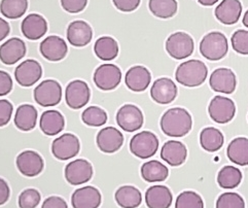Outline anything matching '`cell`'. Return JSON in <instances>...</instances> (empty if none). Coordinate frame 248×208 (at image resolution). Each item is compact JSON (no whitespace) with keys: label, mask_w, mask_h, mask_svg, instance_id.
Here are the masks:
<instances>
[{"label":"cell","mask_w":248,"mask_h":208,"mask_svg":"<svg viewBox=\"0 0 248 208\" xmlns=\"http://www.w3.org/2000/svg\"><path fill=\"white\" fill-rule=\"evenodd\" d=\"M88 0H61V5L69 14H78L86 8Z\"/></svg>","instance_id":"cell-42"},{"label":"cell","mask_w":248,"mask_h":208,"mask_svg":"<svg viewBox=\"0 0 248 208\" xmlns=\"http://www.w3.org/2000/svg\"><path fill=\"white\" fill-rule=\"evenodd\" d=\"M91 91L88 84L84 80H76L69 82L65 92V99L67 105L72 110H79L90 101Z\"/></svg>","instance_id":"cell-10"},{"label":"cell","mask_w":248,"mask_h":208,"mask_svg":"<svg viewBox=\"0 0 248 208\" xmlns=\"http://www.w3.org/2000/svg\"><path fill=\"white\" fill-rule=\"evenodd\" d=\"M43 76L41 65L36 61L28 59L18 65L15 70V78L18 84L22 87L28 88L37 82Z\"/></svg>","instance_id":"cell-13"},{"label":"cell","mask_w":248,"mask_h":208,"mask_svg":"<svg viewBox=\"0 0 248 208\" xmlns=\"http://www.w3.org/2000/svg\"><path fill=\"white\" fill-rule=\"evenodd\" d=\"M243 24L244 26L248 28V11L244 14V16H243Z\"/></svg>","instance_id":"cell-50"},{"label":"cell","mask_w":248,"mask_h":208,"mask_svg":"<svg viewBox=\"0 0 248 208\" xmlns=\"http://www.w3.org/2000/svg\"><path fill=\"white\" fill-rule=\"evenodd\" d=\"M145 201L148 208H169L173 196L167 187L153 186L146 191Z\"/></svg>","instance_id":"cell-26"},{"label":"cell","mask_w":248,"mask_h":208,"mask_svg":"<svg viewBox=\"0 0 248 208\" xmlns=\"http://www.w3.org/2000/svg\"><path fill=\"white\" fill-rule=\"evenodd\" d=\"M151 96L153 100L158 104H169L177 96V87L174 81L168 78L156 80L151 89Z\"/></svg>","instance_id":"cell-17"},{"label":"cell","mask_w":248,"mask_h":208,"mask_svg":"<svg viewBox=\"0 0 248 208\" xmlns=\"http://www.w3.org/2000/svg\"><path fill=\"white\" fill-rule=\"evenodd\" d=\"M10 32H11L10 24H8L5 20L0 18V41L6 38L7 35L10 34Z\"/></svg>","instance_id":"cell-48"},{"label":"cell","mask_w":248,"mask_h":208,"mask_svg":"<svg viewBox=\"0 0 248 208\" xmlns=\"http://www.w3.org/2000/svg\"><path fill=\"white\" fill-rule=\"evenodd\" d=\"M198 1L203 6H211L216 4L218 0H198Z\"/></svg>","instance_id":"cell-49"},{"label":"cell","mask_w":248,"mask_h":208,"mask_svg":"<svg viewBox=\"0 0 248 208\" xmlns=\"http://www.w3.org/2000/svg\"><path fill=\"white\" fill-rule=\"evenodd\" d=\"M79 140L71 133H65L62 136L56 138L52 144L53 155L61 161L72 159L79 153Z\"/></svg>","instance_id":"cell-8"},{"label":"cell","mask_w":248,"mask_h":208,"mask_svg":"<svg viewBox=\"0 0 248 208\" xmlns=\"http://www.w3.org/2000/svg\"><path fill=\"white\" fill-rule=\"evenodd\" d=\"M16 164L19 171L27 177L37 176L45 167L43 158L39 154L33 151L22 152L16 157Z\"/></svg>","instance_id":"cell-14"},{"label":"cell","mask_w":248,"mask_h":208,"mask_svg":"<svg viewBox=\"0 0 248 208\" xmlns=\"http://www.w3.org/2000/svg\"><path fill=\"white\" fill-rule=\"evenodd\" d=\"M114 6L124 13H131L137 10L141 0H112Z\"/></svg>","instance_id":"cell-44"},{"label":"cell","mask_w":248,"mask_h":208,"mask_svg":"<svg viewBox=\"0 0 248 208\" xmlns=\"http://www.w3.org/2000/svg\"><path fill=\"white\" fill-rule=\"evenodd\" d=\"M96 141L101 152L105 154H113L122 147L124 144V136L122 132L117 128L106 127L99 131Z\"/></svg>","instance_id":"cell-16"},{"label":"cell","mask_w":248,"mask_h":208,"mask_svg":"<svg viewBox=\"0 0 248 208\" xmlns=\"http://www.w3.org/2000/svg\"><path fill=\"white\" fill-rule=\"evenodd\" d=\"M148 7L154 16L161 19H169L177 12V1L176 0H150Z\"/></svg>","instance_id":"cell-36"},{"label":"cell","mask_w":248,"mask_h":208,"mask_svg":"<svg viewBox=\"0 0 248 208\" xmlns=\"http://www.w3.org/2000/svg\"><path fill=\"white\" fill-rule=\"evenodd\" d=\"M93 38V30L85 21H74L67 28V40L73 47H86Z\"/></svg>","instance_id":"cell-20"},{"label":"cell","mask_w":248,"mask_h":208,"mask_svg":"<svg viewBox=\"0 0 248 208\" xmlns=\"http://www.w3.org/2000/svg\"><path fill=\"white\" fill-rule=\"evenodd\" d=\"M224 135L218 129L209 127L202 130L200 134V144L205 151L209 153L217 152L224 145Z\"/></svg>","instance_id":"cell-32"},{"label":"cell","mask_w":248,"mask_h":208,"mask_svg":"<svg viewBox=\"0 0 248 208\" xmlns=\"http://www.w3.org/2000/svg\"><path fill=\"white\" fill-rule=\"evenodd\" d=\"M25 43L16 37L10 38L0 47V60L5 65H13L26 55Z\"/></svg>","instance_id":"cell-21"},{"label":"cell","mask_w":248,"mask_h":208,"mask_svg":"<svg viewBox=\"0 0 248 208\" xmlns=\"http://www.w3.org/2000/svg\"><path fill=\"white\" fill-rule=\"evenodd\" d=\"M201 55L210 61H218L224 58L229 49L227 37L220 32H210L200 43Z\"/></svg>","instance_id":"cell-3"},{"label":"cell","mask_w":248,"mask_h":208,"mask_svg":"<svg viewBox=\"0 0 248 208\" xmlns=\"http://www.w3.org/2000/svg\"><path fill=\"white\" fill-rule=\"evenodd\" d=\"M208 112L210 118L216 123L227 124L234 119L236 106L232 99L216 96L208 106Z\"/></svg>","instance_id":"cell-9"},{"label":"cell","mask_w":248,"mask_h":208,"mask_svg":"<svg viewBox=\"0 0 248 208\" xmlns=\"http://www.w3.org/2000/svg\"><path fill=\"white\" fill-rule=\"evenodd\" d=\"M41 196L35 189H27L19 196L20 208H36L40 203Z\"/></svg>","instance_id":"cell-40"},{"label":"cell","mask_w":248,"mask_h":208,"mask_svg":"<svg viewBox=\"0 0 248 208\" xmlns=\"http://www.w3.org/2000/svg\"><path fill=\"white\" fill-rule=\"evenodd\" d=\"M227 154L233 163L240 166L248 165V138L237 137L231 141Z\"/></svg>","instance_id":"cell-30"},{"label":"cell","mask_w":248,"mask_h":208,"mask_svg":"<svg viewBox=\"0 0 248 208\" xmlns=\"http://www.w3.org/2000/svg\"><path fill=\"white\" fill-rule=\"evenodd\" d=\"M93 176V167L84 159L74 160L65 167V178L72 186H80L88 182Z\"/></svg>","instance_id":"cell-11"},{"label":"cell","mask_w":248,"mask_h":208,"mask_svg":"<svg viewBox=\"0 0 248 208\" xmlns=\"http://www.w3.org/2000/svg\"><path fill=\"white\" fill-rule=\"evenodd\" d=\"M217 208H245V202L237 193H225L218 197Z\"/></svg>","instance_id":"cell-39"},{"label":"cell","mask_w":248,"mask_h":208,"mask_svg":"<svg viewBox=\"0 0 248 208\" xmlns=\"http://www.w3.org/2000/svg\"><path fill=\"white\" fill-rule=\"evenodd\" d=\"M117 203L123 208H137L142 202L140 191L133 186H123L114 194Z\"/></svg>","instance_id":"cell-29"},{"label":"cell","mask_w":248,"mask_h":208,"mask_svg":"<svg viewBox=\"0 0 248 208\" xmlns=\"http://www.w3.org/2000/svg\"><path fill=\"white\" fill-rule=\"evenodd\" d=\"M14 106L10 101L0 99V127L5 126L11 121Z\"/></svg>","instance_id":"cell-43"},{"label":"cell","mask_w":248,"mask_h":208,"mask_svg":"<svg viewBox=\"0 0 248 208\" xmlns=\"http://www.w3.org/2000/svg\"><path fill=\"white\" fill-rule=\"evenodd\" d=\"M231 41L235 52L240 55H248V30H237Z\"/></svg>","instance_id":"cell-41"},{"label":"cell","mask_w":248,"mask_h":208,"mask_svg":"<svg viewBox=\"0 0 248 208\" xmlns=\"http://www.w3.org/2000/svg\"><path fill=\"white\" fill-rule=\"evenodd\" d=\"M187 149L186 145L177 140H169L161 151V158L171 166H180L186 162Z\"/></svg>","instance_id":"cell-25"},{"label":"cell","mask_w":248,"mask_h":208,"mask_svg":"<svg viewBox=\"0 0 248 208\" xmlns=\"http://www.w3.org/2000/svg\"><path fill=\"white\" fill-rule=\"evenodd\" d=\"M242 180V173L233 166H225L220 169L217 176V182L222 189H235Z\"/></svg>","instance_id":"cell-34"},{"label":"cell","mask_w":248,"mask_h":208,"mask_svg":"<svg viewBox=\"0 0 248 208\" xmlns=\"http://www.w3.org/2000/svg\"><path fill=\"white\" fill-rule=\"evenodd\" d=\"M39 51L46 60L58 62L63 60L67 55L68 47L63 38L51 35L41 41Z\"/></svg>","instance_id":"cell-15"},{"label":"cell","mask_w":248,"mask_h":208,"mask_svg":"<svg viewBox=\"0 0 248 208\" xmlns=\"http://www.w3.org/2000/svg\"><path fill=\"white\" fill-rule=\"evenodd\" d=\"M81 120L88 126L100 127L107 122V113L98 106H90L82 112Z\"/></svg>","instance_id":"cell-37"},{"label":"cell","mask_w":248,"mask_h":208,"mask_svg":"<svg viewBox=\"0 0 248 208\" xmlns=\"http://www.w3.org/2000/svg\"><path fill=\"white\" fill-rule=\"evenodd\" d=\"M101 194L99 190L88 186L78 189L72 194L71 204L73 208H98L101 204Z\"/></svg>","instance_id":"cell-19"},{"label":"cell","mask_w":248,"mask_h":208,"mask_svg":"<svg viewBox=\"0 0 248 208\" xmlns=\"http://www.w3.org/2000/svg\"><path fill=\"white\" fill-rule=\"evenodd\" d=\"M151 72L144 66H133L131 67L125 77L126 86L134 92H143L151 84Z\"/></svg>","instance_id":"cell-23"},{"label":"cell","mask_w":248,"mask_h":208,"mask_svg":"<svg viewBox=\"0 0 248 208\" xmlns=\"http://www.w3.org/2000/svg\"><path fill=\"white\" fill-rule=\"evenodd\" d=\"M242 14V4L239 0H222L217 6V19L225 25L236 24Z\"/></svg>","instance_id":"cell-24"},{"label":"cell","mask_w":248,"mask_h":208,"mask_svg":"<svg viewBox=\"0 0 248 208\" xmlns=\"http://www.w3.org/2000/svg\"><path fill=\"white\" fill-rule=\"evenodd\" d=\"M208 76V69L200 60H189L181 63L175 73V79L180 85L188 88L201 86Z\"/></svg>","instance_id":"cell-2"},{"label":"cell","mask_w":248,"mask_h":208,"mask_svg":"<svg viewBox=\"0 0 248 208\" xmlns=\"http://www.w3.org/2000/svg\"><path fill=\"white\" fill-rule=\"evenodd\" d=\"M37 111L31 104H22L18 107L15 115L16 127L21 131H31L36 126Z\"/></svg>","instance_id":"cell-28"},{"label":"cell","mask_w":248,"mask_h":208,"mask_svg":"<svg viewBox=\"0 0 248 208\" xmlns=\"http://www.w3.org/2000/svg\"><path fill=\"white\" fill-rule=\"evenodd\" d=\"M13 89V80L7 72L0 70V96H5Z\"/></svg>","instance_id":"cell-45"},{"label":"cell","mask_w":248,"mask_h":208,"mask_svg":"<svg viewBox=\"0 0 248 208\" xmlns=\"http://www.w3.org/2000/svg\"><path fill=\"white\" fill-rule=\"evenodd\" d=\"M122 80V71L114 64H102L94 73V82L102 91H111L117 88Z\"/></svg>","instance_id":"cell-7"},{"label":"cell","mask_w":248,"mask_h":208,"mask_svg":"<svg viewBox=\"0 0 248 208\" xmlns=\"http://www.w3.org/2000/svg\"><path fill=\"white\" fill-rule=\"evenodd\" d=\"M168 168L159 161L153 160L145 162L141 166V176L145 181L148 182L164 181L168 177Z\"/></svg>","instance_id":"cell-33"},{"label":"cell","mask_w":248,"mask_h":208,"mask_svg":"<svg viewBox=\"0 0 248 208\" xmlns=\"http://www.w3.org/2000/svg\"><path fill=\"white\" fill-rule=\"evenodd\" d=\"M65 120L61 112L46 111L40 118V129L47 136H55L64 129Z\"/></svg>","instance_id":"cell-27"},{"label":"cell","mask_w":248,"mask_h":208,"mask_svg":"<svg viewBox=\"0 0 248 208\" xmlns=\"http://www.w3.org/2000/svg\"><path fill=\"white\" fill-rule=\"evenodd\" d=\"M41 208H68V206L63 198L51 196L46 199Z\"/></svg>","instance_id":"cell-46"},{"label":"cell","mask_w":248,"mask_h":208,"mask_svg":"<svg viewBox=\"0 0 248 208\" xmlns=\"http://www.w3.org/2000/svg\"><path fill=\"white\" fill-rule=\"evenodd\" d=\"M175 208H204V203L199 194L193 191H186L178 195Z\"/></svg>","instance_id":"cell-38"},{"label":"cell","mask_w":248,"mask_h":208,"mask_svg":"<svg viewBox=\"0 0 248 208\" xmlns=\"http://www.w3.org/2000/svg\"><path fill=\"white\" fill-rule=\"evenodd\" d=\"M159 139L153 132L142 131L130 141V151L140 159H148L158 152Z\"/></svg>","instance_id":"cell-4"},{"label":"cell","mask_w":248,"mask_h":208,"mask_svg":"<svg viewBox=\"0 0 248 208\" xmlns=\"http://www.w3.org/2000/svg\"><path fill=\"white\" fill-rule=\"evenodd\" d=\"M209 85L216 92L228 95L232 94L237 85L236 76L229 68H218L212 72L209 80Z\"/></svg>","instance_id":"cell-18"},{"label":"cell","mask_w":248,"mask_h":208,"mask_svg":"<svg viewBox=\"0 0 248 208\" xmlns=\"http://www.w3.org/2000/svg\"><path fill=\"white\" fill-rule=\"evenodd\" d=\"M96 56L102 61H111L118 57L119 45L110 36H103L97 39L94 46Z\"/></svg>","instance_id":"cell-31"},{"label":"cell","mask_w":248,"mask_h":208,"mask_svg":"<svg viewBox=\"0 0 248 208\" xmlns=\"http://www.w3.org/2000/svg\"><path fill=\"white\" fill-rule=\"evenodd\" d=\"M28 0H1L0 12L7 19L16 20L26 14Z\"/></svg>","instance_id":"cell-35"},{"label":"cell","mask_w":248,"mask_h":208,"mask_svg":"<svg viewBox=\"0 0 248 208\" xmlns=\"http://www.w3.org/2000/svg\"><path fill=\"white\" fill-rule=\"evenodd\" d=\"M23 35L30 40H37L43 37L47 31V23L43 16L30 14L21 24Z\"/></svg>","instance_id":"cell-22"},{"label":"cell","mask_w":248,"mask_h":208,"mask_svg":"<svg viewBox=\"0 0 248 208\" xmlns=\"http://www.w3.org/2000/svg\"><path fill=\"white\" fill-rule=\"evenodd\" d=\"M195 44L191 35L186 32H175L166 41L167 53L176 60H183L194 52Z\"/></svg>","instance_id":"cell-5"},{"label":"cell","mask_w":248,"mask_h":208,"mask_svg":"<svg viewBox=\"0 0 248 208\" xmlns=\"http://www.w3.org/2000/svg\"><path fill=\"white\" fill-rule=\"evenodd\" d=\"M33 95L37 104L44 107L55 106L61 102L62 88L57 80H46L34 89Z\"/></svg>","instance_id":"cell-6"},{"label":"cell","mask_w":248,"mask_h":208,"mask_svg":"<svg viewBox=\"0 0 248 208\" xmlns=\"http://www.w3.org/2000/svg\"><path fill=\"white\" fill-rule=\"evenodd\" d=\"M11 196V190L8 187L7 182L3 179L0 178V206L5 204Z\"/></svg>","instance_id":"cell-47"},{"label":"cell","mask_w":248,"mask_h":208,"mask_svg":"<svg viewBox=\"0 0 248 208\" xmlns=\"http://www.w3.org/2000/svg\"><path fill=\"white\" fill-rule=\"evenodd\" d=\"M161 129L169 137H184L192 129V115L185 108L174 107L165 112L161 119Z\"/></svg>","instance_id":"cell-1"},{"label":"cell","mask_w":248,"mask_h":208,"mask_svg":"<svg viewBox=\"0 0 248 208\" xmlns=\"http://www.w3.org/2000/svg\"><path fill=\"white\" fill-rule=\"evenodd\" d=\"M117 123L124 131H137L143 125L142 112L136 105L125 104L120 108L117 113Z\"/></svg>","instance_id":"cell-12"}]
</instances>
